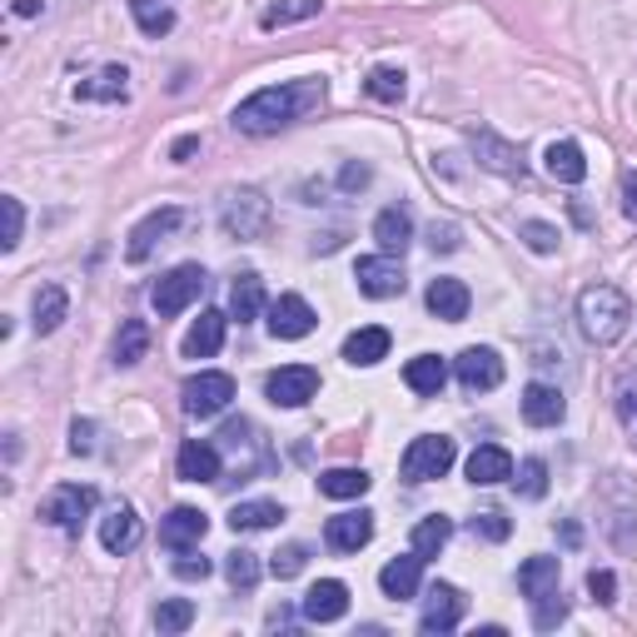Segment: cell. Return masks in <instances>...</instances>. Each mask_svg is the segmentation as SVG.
<instances>
[{
	"label": "cell",
	"instance_id": "6da1fadb",
	"mask_svg": "<svg viewBox=\"0 0 637 637\" xmlns=\"http://www.w3.org/2000/svg\"><path fill=\"white\" fill-rule=\"evenodd\" d=\"M324 80H289V85H264L249 100H239L234 129L239 135H279L284 125L304 119L309 109L324 105Z\"/></svg>",
	"mask_w": 637,
	"mask_h": 637
},
{
	"label": "cell",
	"instance_id": "7a4b0ae2",
	"mask_svg": "<svg viewBox=\"0 0 637 637\" xmlns=\"http://www.w3.org/2000/svg\"><path fill=\"white\" fill-rule=\"evenodd\" d=\"M627 324H633V299L617 284H587L583 294H577V328H583L587 344H597V348L617 344V338L627 334Z\"/></svg>",
	"mask_w": 637,
	"mask_h": 637
},
{
	"label": "cell",
	"instance_id": "3957f363",
	"mask_svg": "<svg viewBox=\"0 0 637 637\" xmlns=\"http://www.w3.org/2000/svg\"><path fill=\"white\" fill-rule=\"evenodd\" d=\"M269 224H274V205H269L264 189L254 185H239V189H224V199H219V229H224L229 239H264Z\"/></svg>",
	"mask_w": 637,
	"mask_h": 637
},
{
	"label": "cell",
	"instance_id": "277c9868",
	"mask_svg": "<svg viewBox=\"0 0 637 637\" xmlns=\"http://www.w3.org/2000/svg\"><path fill=\"white\" fill-rule=\"evenodd\" d=\"M453 458L458 443L448 434H418L398 458V473H404V483H434V478H443L453 468Z\"/></svg>",
	"mask_w": 637,
	"mask_h": 637
},
{
	"label": "cell",
	"instance_id": "5b68a950",
	"mask_svg": "<svg viewBox=\"0 0 637 637\" xmlns=\"http://www.w3.org/2000/svg\"><path fill=\"white\" fill-rule=\"evenodd\" d=\"M100 493L90 483H60L45 493V503H40V518H45L50 528H60V533L80 537V528H85V518L95 513Z\"/></svg>",
	"mask_w": 637,
	"mask_h": 637
},
{
	"label": "cell",
	"instance_id": "8992f818",
	"mask_svg": "<svg viewBox=\"0 0 637 637\" xmlns=\"http://www.w3.org/2000/svg\"><path fill=\"white\" fill-rule=\"evenodd\" d=\"M229 404H234V378L219 374V368H199V374L185 378V388H179V408H185L189 418H215V414H224Z\"/></svg>",
	"mask_w": 637,
	"mask_h": 637
},
{
	"label": "cell",
	"instance_id": "52a82bcc",
	"mask_svg": "<svg viewBox=\"0 0 637 637\" xmlns=\"http://www.w3.org/2000/svg\"><path fill=\"white\" fill-rule=\"evenodd\" d=\"M205 284H209V274L199 264H175L155 289H149V304H155L159 318H175L205 294Z\"/></svg>",
	"mask_w": 637,
	"mask_h": 637
},
{
	"label": "cell",
	"instance_id": "ba28073f",
	"mask_svg": "<svg viewBox=\"0 0 637 637\" xmlns=\"http://www.w3.org/2000/svg\"><path fill=\"white\" fill-rule=\"evenodd\" d=\"M354 284H358V294H368V299H398L408 289V274H404V264H398V254H364L354 264Z\"/></svg>",
	"mask_w": 637,
	"mask_h": 637
},
{
	"label": "cell",
	"instance_id": "9c48e42d",
	"mask_svg": "<svg viewBox=\"0 0 637 637\" xmlns=\"http://www.w3.org/2000/svg\"><path fill=\"white\" fill-rule=\"evenodd\" d=\"M468 145H473L478 165H483V169H493V175H503V179H523V175H528V159H523V149H518V145H508V139L498 135V129L473 125V129H468Z\"/></svg>",
	"mask_w": 637,
	"mask_h": 637
},
{
	"label": "cell",
	"instance_id": "30bf717a",
	"mask_svg": "<svg viewBox=\"0 0 637 637\" xmlns=\"http://www.w3.org/2000/svg\"><path fill=\"white\" fill-rule=\"evenodd\" d=\"M179 224H185V209H179V205H159V209H149V215L139 219L135 229H129V244H125L129 264L149 259V254H155V244H165V239L175 234Z\"/></svg>",
	"mask_w": 637,
	"mask_h": 637
},
{
	"label": "cell",
	"instance_id": "8fae6325",
	"mask_svg": "<svg viewBox=\"0 0 637 637\" xmlns=\"http://www.w3.org/2000/svg\"><path fill=\"white\" fill-rule=\"evenodd\" d=\"M264 394H269V404H279V408H304L309 398L318 394V368H309V364L274 368V374L264 378Z\"/></svg>",
	"mask_w": 637,
	"mask_h": 637
},
{
	"label": "cell",
	"instance_id": "7c38bea8",
	"mask_svg": "<svg viewBox=\"0 0 637 637\" xmlns=\"http://www.w3.org/2000/svg\"><path fill=\"white\" fill-rule=\"evenodd\" d=\"M453 374L468 394H488V388L503 384V358H498V348H488V344H468L463 354L453 358Z\"/></svg>",
	"mask_w": 637,
	"mask_h": 637
},
{
	"label": "cell",
	"instance_id": "4fadbf2b",
	"mask_svg": "<svg viewBox=\"0 0 637 637\" xmlns=\"http://www.w3.org/2000/svg\"><path fill=\"white\" fill-rule=\"evenodd\" d=\"M603 513H613V518H603L607 523V537H613L617 547H633V537L623 533V523H633V513H637V488H633V478L627 473H607V483H603Z\"/></svg>",
	"mask_w": 637,
	"mask_h": 637
},
{
	"label": "cell",
	"instance_id": "5bb4252c",
	"mask_svg": "<svg viewBox=\"0 0 637 637\" xmlns=\"http://www.w3.org/2000/svg\"><path fill=\"white\" fill-rule=\"evenodd\" d=\"M463 593L453 583H434L424 597V613H418V633L424 637H438V633H453L463 623Z\"/></svg>",
	"mask_w": 637,
	"mask_h": 637
},
{
	"label": "cell",
	"instance_id": "9a60e30c",
	"mask_svg": "<svg viewBox=\"0 0 637 637\" xmlns=\"http://www.w3.org/2000/svg\"><path fill=\"white\" fill-rule=\"evenodd\" d=\"M175 468L185 483H219V473H224V453H219V443H209V438H185L175 453Z\"/></svg>",
	"mask_w": 637,
	"mask_h": 637
},
{
	"label": "cell",
	"instance_id": "2e32d148",
	"mask_svg": "<svg viewBox=\"0 0 637 637\" xmlns=\"http://www.w3.org/2000/svg\"><path fill=\"white\" fill-rule=\"evenodd\" d=\"M318 324V314L309 309L304 294H279L274 304H269V334L274 338H309Z\"/></svg>",
	"mask_w": 637,
	"mask_h": 637
},
{
	"label": "cell",
	"instance_id": "e0dca14e",
	"mask_svg": "<svg viewBox=\"0 0 637 637\" xmlns=\"http://www.w3.org/2000/svg\"><path fill=\"white\" fill-rule=\"evenodd\" d=\"M205 533H209V513H199V508H169V513L159 518V543H165L169 553L199 547Z\"/></svg>",
	"mask_w": 637,
	"mask_h": 637
},
{
	"label": "cell",
	"instance_id": "ac0fdd59",
	"mask_svg": "<svg viewBox=\"0 0 637 637\" xmlns=\"http://www.w3.org/2000/svg\"><path fill=\"white\" fill-rule=\"evenodd\" d=\"M344 613H348V587L338 583V577H318V583L304 593V603H299V617H304V623H338Z\"/></svg>",
	"mask_w": 637,
	"mask_h": 637
},
{
	"label": "cell",
	"instance_id": "d6986e66",
	"mask_svg": "<svg viewBox=\"0 0 637 637\" xmlns=\"http://www.w3.org/2000/svg\"><path fill=\"white\" fill-rule=\"evenodd\" d=\"M139 537H145V528H139V518L129 503H115L105 518H100V543H105V553H115V557L135 553Z\"/></svg>",
	"mask_w": 637,
	"mask_h": 637
},
{
	"label": "cell",
	"instance_id": "ffe728a7",
	"mask_svg": "<svg viewBox=\"0 0 637 637\" xmlns=\"http://www.w3.org/2000/svg\"><path fill=\"white\" fill-rule=\"evenodd\" d=\"M368 537H374V513H368V508H358V513H334L324 523V543L334 547V553H358Z\"/></svg>",
	"mask_w": 637,
	"mask_h": 637
},
{
	"label": "cell",
	"instance_id": "44dd1931",
	"mask_svg": "<svg viewBox=\"0 0 637 637\" xmlns=\"http://www.w3.org/2000/svg\"><path fill=\"white\" fill-rule=\"evenodd\" d=\"M424 304H428V314L443 318V324H463L473 294H468L463 279H434V284H428V294H424Z\"/></svg>",
	"mask_w": 637,
	"mask_h": 637
},
{
	"label": "cell",
	"instance_id": "7402d4cb",
	"mask_svg": "<svg viewBox=\"0 0 637 637\" xmlns=\"http://www.w3.org/2000/svg\"><path fill=\"white\" fill-rule=\"evenodd\" d=\"M129 95V70L125 65H100L95 75H85L75 85V100H90V105H119Z\"/></svg>",
	"mask_w": 637,
	"mask_h": 637
},
{
	"label": "cell",
	"instance_id": "603a6c76",
	"mask_svg": "<svg viewBox=\"0 0 637 637\" xmlns=\"http://www.w3.org/2000/svg\"><path fill=\"white\" fill-rule=\"evenodd\" d=\"M513 478V453L498 443H478L473 453H468V483L478 488H493V483H508Z\"/></svg>",
	"mask_w": 637,
	"mask_h": 637
},
{
	"label": "cell",
	"instance_id": "cb8c5ba5",
	"mask_svg": "<svg viewBox=\"0 0 637 637\" xmlns=\"http://www.w3.org/2000/svg\"><path fill=\"white\" fill-rule=\"evenodd\" d=\"M224 328H229V314L205 309V314L189 324V334H185V358H215L219 348H224Z\"/></svg>",
	"mask_w": 637,
	"mask_h": 637
},
{
	"label": "cell",
	"instance_id": "d4e9b609",
	"mask_svg": "<svg viewBox=\"0 0 637 637\" xmlns=\"http://www.w3.org/2000/svg\"><path fill=\"white\" fill-rule=\"evenodd\" d=\"M567 414L563 394H557L553 384H528L523 388V424L528 428H557Z\"/></svg>",
	"mask_w": 637,
	"mask_h": 637
},
{
	"label": "cell",
	"instance_id": "484cf974",
	"mask_svg": "<svg viewBox=\"0 0 637 637\" xmlns=\"http://www.w3.org/2000/svg\"><path fill=\"white\" fill-rule=\"evenodd\" d=\"M418 583H424V557L418 553L394 557V563H384V573H378V587H384V597H394V603L418 597Z\"/></svg>",
	"mask_w": 637,
	"mask_h": 637
},
{
	"label": "cell",
	"instance_id": "4316f807",
	"mask_svg": "<svg viewBox=\"0 0 637 637\" xmlns=\"http://www.w3.org/2000/svg\"><path fill=\"white\" fill-rule=\"evenodd\" d=\"M388 328H378V324H364V328H354V334L344 338V358L354 368H374L378 358H388Z\"/></svg>",
	"mask_w": 637,
	"mask_h": 637
},
{
	"label": "cell",
	"instance_id": "83f0119b",
	"mask_svg": "<svg viewBox=\"0 0 637 637\" xmlns=\"http://www.w3.org/2000/svg\"><path fill=\"white\" fill-rule=\"evenodd\" d=\"M543 169L557 179V185H583L587 179V159L573 139H553V145L543 149Z\"/></svg>",
	"mask_w": 637,
	"mask_h": 637
},
{
	"label": "cell",
	"instance_id": "f1b7e54d",
	"mask_svg": "<svg viewBox=\"0 0 637 637\" xmlns=\"http://www.w3.org/2000/svg\"><path fill=\"white\" fill-rule=\"evenodd\" d=\"M374 239H378V249H384V254H404L408 239H414V215H408L404 205L378 209V219H374Z\"/></svg>",
	"mask_w": 637,
	"mask_h": 637
},
{
	"label": "cell",
	"instance_id": "f546056e",
	"mask_svg": "<svg viewBox=\"0 0 637 637\" xmlns=\"http://www.w3.org/2000/svg\"><path fill=\"white\" fill-rule=\"evenodd\" d=\"M269 294H264V279L259 274H239L234 284H229V318H239V324H254L259 314H264Z\"/></svg>",
	"mask_w": 637,
	"mask_h": 637
},
{
	"label": "cell",
	"instance_id": "4dcf8cb0",
	"mask_svg": "<svg viewBox=\"0 0 637 637\" xmlns=\"http://www.w3.org/2000/svg\"><path fill=\"white\" fill-rule=\"evenodd\" d=\"M30 324H35V334H55L60 324H65V314H70V294H65V284H40L35 289V309H30Z\"/></svg>",
	"mask_w": 637,
	"mask_h": 637
},
{
	"label": "cell",
	"instance_id": "1f68e13d",
	"mask_svg": "<svg viewBox=\"0 0 637 637\" xmlns=\"http://www.w3.org/2000/svg\"><path fill=\"white\" fill-rule=\"evenodd\" d=\"M404 384L414 388V394H424V398L443 394V384H448V364H443L438 354H418V358H408V364H404Z\"/></svg>",
	"mask_w": 637,
	"mask_h": 637
},
{
	"label": "cell",
	"instance_id": "d6a6232c",
	"mask_svg": "<svg viewBox=\"0 0 637 637\" xmlns=\"http://www.w3.org/2000/svg\"><path fill=\"white\" fill-rule=\"evenodd\" d=\"M557 577H563V567H557V557H547V553L528 557V563L518 567V587H523L528 603L543 597V593H557Z\"/></svg>",
	"mask_w": 637,
	"mask_h": 637
},
{
	"label": "cell",
	"instance_id": "836d02e7",
	"mask_svg": "<svg viewBox=\"0 0 637 637\" xmlns=\"http://www.w3.org/2000/svg\"><path fill=\"white\" fill-rule=\"evenodd\" d=\"M279 518H284V508L269 503V498H249V503L229 508V528L234 533H259V528H274Z\"/></svg>",
	"mask_w": 637,
	"mask_h": 637
},
{
	"label": "cell",
	"instance_id": "e575fe53",
	"mask_svg": "<svg viewBox=\"0 0 637 637\" xmlns=\"http://www.w3.org/2000/svg\"><path fill=\"white\" fill-rule=\"evenodd\" d=\"M448 537H453V518H443V513L418 518L414 523V553L428 563V557H438L448 547Z\"/></svg>",
	"mask_w": 637,
	"mask_h": 637
},
{
	"label": "cell",
	"instance_id": "d590c367",
	"mask_svg": "<svg viewBox=\"0 0 637 637\" xmlns=\"http://www.w3.org/2000/svg\"><path fill=\"white\" fill-rule=\"evenodd\" d=\"M224 577L234 593H254L259 577H264V563H259V553H249V547H234V553H224Z\"/></svg>",
	"mask_w": 637,
	"mask_h": 637
},
{
	"label": "cell",
	"instance_id": "8d00e7d4",
	"mask_svg": "<svg viewBox=\"0 0 637 637\" xmlns=\"http://www.w3.org/2000/svg\"><path fill=\"white\" fill-rule=\"evenodd\" d=\"M368 483H374V478H368L364 468H328V473H318V493L324 498H364Z\"/></svg>",
	"mask_w": 637,
	"mask_h": 637
},
{
	"label": "cell",
	"instance_id": "74e56055",
	"mask_svg": "<svg viewBox=\"0 0 637 637\" xmlns=\"http://www.w3.org/2000/svg\"><path fill=\"white\" fill-rule=\"evenodd\" d=\"M145 348H149V324H145V318H125V324H119V334H115V364L119 368L139 364V358H145Z\"/></svg>",
	"mask_w": 637,
	"mask_h": 637
},
{
	"label": "cell",
	"instance_id": "f35d334b",
	"mask_svg": "<svg viewBox=\"0 0 637 637\" xmlns=\"http://www.w3.org/2000/svg\"><path fill=\"white\" fill-rule=\"evenodd\" d=\"M318 10H324V0H279V6H269L264 15H259V25H264V30L299 25V20H314Z\"/></svg>",
	"mask_w": 637,
	"mask_h": 637
},
{
	"label": "cell",
	"instance_id": "ab89813d",
	"mask_svg": "<svg viewBox=\"0 0 637 637\" xmlns=\"http://www.w3.org/2000/svg\"><path fill=\"white\" fill-rule=\"evenodd\" d=\"M129 15H135V25L145 35H169L175 30V10L165 0H129Z\"/></svg>",
	"mask_w": 637,
	"mask_h": 637
},
{
	"label": "cell",
	"instance_id": "60d3db41",
	"mask_svg": "<svg viewBox=\"0 0 637 637\" xmlns=\"http://www.w3.org/2000/svg\"><path fill=\"white\" fill-rule=\"evenodd\" d=\"M189 623H195V603H189V597H165V603L155 607V633L175 637V633H185Z\"/></svg>",
	"mask_w": 637,
	"mask_h": 637
},
{
	"label": "cell",
	"instance_id": "b9f144b4",
	"mask_svg": "<svg viewBox=\"0 0 637 637\" xmlns=\"http://www.w3.org/2000/svg\"><path fill=\"white\" fill-rule=\"evenodd\" d=\"M364 90H368V95H374V100H384V105H394V100H404L408 80H404V70H394V65H378V70H368Z\"/></svg>",
	"mask_w": 637,
	"mask_h": 637
},
{
	"label": "cell",
	"instance_id": "7bdbcfd3",
	"mask_svg": "<svg viewBox=\"0 0 637 637\" xmlns=\"http://www.w3.org/2000/svg\"><path fill=\"white\" fill-rule=\"evenodd\" d=\"M518 239H523L533 254H553L563 234H557V224H547V219H523V224H518Z\"/></svg>",
	"mask_w": 637,
	"mask_h": 637
},
{
	"label": "cell",
	"instance_id": "ee69618b",
	"mask_svg": "<svg viewBox=\"0 0 637 637\" xmlns=\"http://www.w3.org/2000/svg\"><path fill=\"white\" fill-rule=\"evenodd\" d=\"M567 617V597L563 593H543V597H533V627L537 633H553L557 623Z\"/></svg>",
	"mask_w": 637,
	"mask_h": 637
},
{
	"label": "cell",
	"instance_id": "f6af8a7d",
	"mask_svg": "<svg viewBox=\"0 0 637 637\" xmlns=\"http://www.w3.org/2000/svg\"><path fill=\"white\" fill-rule=\"evenodd\" d=\"M304 563H309V547H304V543H284L274 557H269V573L284 583V577H299V573H304Z\"/></svg>",
	"mask_w": 637,
	"mask_h": 637
},
{
	"label": "cell",
	"instance_id": "bcb514c9",
	"mask_svg": "<svg viewBox=\"0 0 637 637\" xmlns=\"http://www.w3.org/2000/svg\"><path fill=\"white\" fill-rule=\"evenodd\" d=\"M513 483H518V493H523V498H543L547 493V463H543V458H523Z\"/></svg>",
	"mask_w": 637,
	"mask_h": 637
},
{
	"label": "cell",
	"instance_id": "7dc6e473",
	"mask_svg": "<svg viewBox=\"0 0 637 637\" xmlns=\"http://www.w3.org/2000/svg\"><path fill=\"white\" fill-rule=\"evenodd\" d=\"M0 215H6V239H0V249H15L20 244V234H25V209H20V199L15 195H0Z\"/></svg>",
	"mask_w": 637,
	"mask_h": 637
},
{
	"label": "cell",
	"instance_id": "c3c4849f",
	"mask_svg": "<svg viewBox=\"0 0 637 637\" xmlns=\"http://www.w3.org/2000/svg\"><path fill=\"white\" fill-rule=\"evenodd\" d=\"M513 533V523H508L498 508H488V513H478L473 518V537H488V543H503V537Z\"/></svg>",
	"mask_w": 637,
	"mask_h": 637
},
{
	"label": "cell",
	"instance_id": "681fc988",
	"mask_svg": "<svg viewBox=\"0 0 637 637\" xmlns=\"http://www.w3.org/2000/svg\"><path fill=\"white\" fill-rule=\"evenodd\" d=\"M215 573V563H209L205 553H195V547H185V553L175 557V577H185V583H195V577H209Z\"/></svg>",
	"mask_w": 637,
	"mask_h": 637
},
{
	"label": "cell",
	"instance_id": "f907efd6",
	"mask_svg": "<svg viewBox=\"0 0 637 637\" xmlns=\"http://www.w3.org/2000/svg\"><path fill=\"white\" fill-rule=\"evenodd\" d=\"M587 593H593V603L613 607L617 603V577L607 573V567H593V573H587Z\"/></svg>",
	"mask_w": 637,
	"mask_h": 637
},
{
	"label": "cell",
	"instance_id": "816d5d0a",
	"mask_svg": "<svg viewBox=\"0 0 637 637\" xmlns=\"http://www.w3.org/2000/svg\"><path fill=\"white\" fill-rule=\"evenodd\" d=\"M368 179H374V169H368L364 159H348V165L338 169V189H344V195H354V189H364Z\"/></svg>",
	"mask_w": 637,
	"mask_h": 637
},
{
	"label": "cell",
	"instance_id": "f5cc1de1",
	"mask_svg": "<svg viewBox=\"0 0 637 637\" xmlns=\"http://www.w3.org/2000/svg\"><path fill=\"white\" fill-rule=\"evenodd\" d=\"M617 418H623L627 438L637 443V394H633V388H627V394H617Z\"/></svg>",
	"mask_w": 637,
	"mask_h": 637
},
{
	"label": "cell",
	"instance_id": "db71d44e",
	"mask_svg": "<svg viewBox=\"0 0 637 637\" xmlns=\"http://www.w3.org/2000/svg\"><path fill=\"white\" fill-rule=\"evenodd\" d=\"M70 448H75V453H90V448H95V424H90V418H75V424H70Z\"/></svg>",
	"mask_w": 637,
	"mask_h": 637
},
{
	"label": "cell",
	"instance_id": "11a10c76",
	"mask_svg": "<svg viewBox=\"0 0 637 637\" xmlns=\"http://www.w3.org/2000/svg\"><path fill=\"white\" fill-rule=\"evenodd\" d=\"M623 215L637 219V169H623Z\"/></svg>",
	"mask_w": 637,
	"mask_h": 637
},
{
	"label": "cell",
	"instance_id": "9f6ffc18",
	"mask_svg": "<svg viewBox=\"0 0 637 637\" xmlns=\"http://www.w3.org/2000/svg\"><path fill=\"white\" fill-rule=\"evenodd\" d=\"M428 244L448 254V249H458V229L453 224H434V229H428Z\"/></svg>",
	"mask_w": 637,
	"mask_h": 637
},
{
	"label": "cell",
	"instance_id": "6f0895ef",
	"mask_svg": "<svg viewBox=\"0 0 637 637\" xmlns=\"http://www.w3.org/2000/svg\"><path fill=\"white\" fill-rule=\"evenodd\" d=\"M195 149H199V135H179L175 145H169V159H179V165H185V159L195 155Z\"/></svg>",
	"mask_w": 637,
	"mask_h": 637
},
{
	"label": "cell",
	"instance_id": "680465c9",
	"mask_svg": "<svg viewBox=\"0 0 637 637\" xmlns=\"http://www.w3.org/2000/svg\"><path fill=\"white\" fill-rule=\"evenodd\" d=\"M10 10H15L20 20H30V15H40V10H45V0H15Z\"/></svg>",
	"mask_w": 637,
	"mask_h": 637
},
{
	"label": "cell",
	"instance_id": "91938a15",
	"mask_svg": "<svg viewBox=\"0 0 637 637\" xmlns=\"http://www.w3.org/2000/svg\"><path fill=\"white\" fill-rule=\"evenodd\" d=\"M563 543H567V547H577V543H583V528H577L573 518H567V523H563Z\"/></svg>",
	"mask_w": 637,
	"mask_h": 637
},
{
	"label": "cell",
	"instance_id": "94428289",
	"mask_svg": "<svg viewBox=\"0 0 637 637\" xmlns=\"http://www.w3.org/2000/svg\"><path fill=\"white\" fill-rule=\"evenodd\" d=\"M289 623H294V613H289V607H274V613H269V627H274V633H279V627H289Z\"/></svg>",
	"mask_w": 637,
	"mask_h": 637
}]
</instances>
